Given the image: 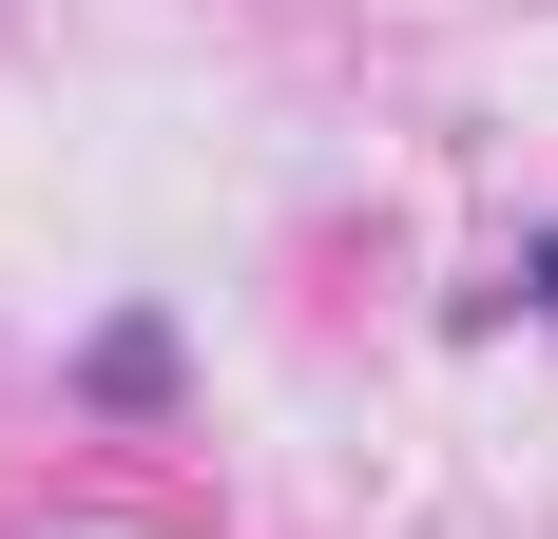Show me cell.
Listing matches in <instances>:
<instances>
[{
  "label": "cell",
  "instance_id": "1",
  "mask_svg": "<svg viewBox=\"0 0 558 539\" xmlns=\"http://www.w3.org/2000/svg\"><path fill=\"white\" fill-rule=\"evenodd\" d=\"M539 309H558V231H539Z\"/></svg>",
  "mask_w": 558,
  "mask_h": 539
}]
</instances>
